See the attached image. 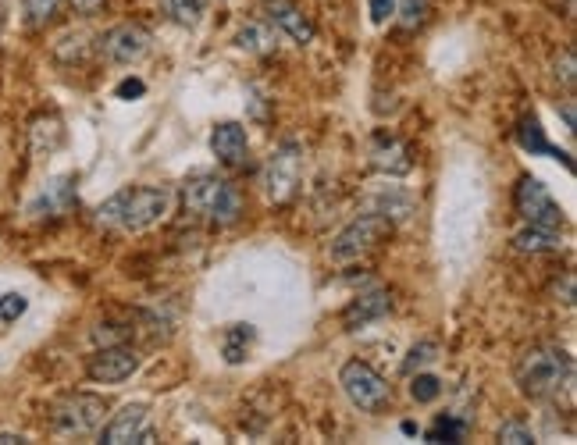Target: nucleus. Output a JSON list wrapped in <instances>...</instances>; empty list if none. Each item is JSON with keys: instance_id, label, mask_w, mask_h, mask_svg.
<instances>
[{"instance_id": "35", "label": "nucleus", "mask_w": 577, "mask_h": 445, "mask_svg": "<svg viewBox=\"0 0 577 445\" xmlns=\"http://www.w3.org/2000/svg\"><path fill=\"white\" fill-rule=\"evenodd\" d=\"M553 296H556V303H563V307H574V275H563V289L560 285H553Z\"/></svg>"}, {"instance_id": "31", "label": "nucleus", "mask_w": 577, "mask_h": 445, "mask_svg": "<svg viewBox=\"0 0 577 445\" xmlns=\"http://www.w3.org/2000/svg\"><path fill=\"white\" fill-rule=\"evenodd\" d=\"M499 442H510V445H535V431L528 428L524 421H503L499 424Z\"/></svg>"}, {"instance_id": "6", "label": "nucleus", "mask_w": 577, "mask_h": 445, "mask_svg": "<svg viewBox=\"0 0 577 445\" xmlns=\"http://www.w3.org/2000/svg\"><path fill=\"white\" fill-rule=\"evenodd\" d=\"M303 178V146L296 139H285L271 150L268 164H264V196L271 203H289L300 189Z\"/></svg>"}, {"instance_id": "14", "label": "nucleus", "mask_w": 577, "mask_h": 445, "mask_svg": "<svg viewBox=\"0 0 577 445\" xmlns=\"http://www.w3.org/2000/svg\"><path fill=\"white\" fill-rule=\"evenodd\" d=\"M75 203V178L72 175H57L50 178L47 186L36 193V200L29 203V218H61V214L72 211Z\"/></svg>"}, {"instance_id": "29", "label": "nucleus", "mask_w": 577, "mask_h": 445, "mask_svg": "<svg viewBox=\"0 0 577 445\" xmlns=\"http://www.w3.org/2000/svg\"><path fill=\"white\" fill-rule=\"evenodd\" d=\"M431 11V0H396V15L403 29H421L424 18Z\"/></svg>"}, {"instance_id": "21", "label": "nucleus", "mask_w": 577, "mask_h": 445, "mask_svg": "<svg viewBox=\"0 0 577 445\" xmlns=\"http://www.w3.org/2000/svg\"><path fill=\"white\" fill-rule=\"evenodd\" d=\"M204 4L207 0H157V8L179 25H196L200 15H204Z\"/></svg>"}, {"instance_id": "13", "label": "nucleus", "mask_w": 577, "mask_h": 445, "mask_svg": "<svg viewBox=\"0 0 577 445\" xmlns=\"http://www.w3.org/2000/svg\"><path fill=\"white\" fill-rule=\"evenodd\" d=\"M371 168L382 171V175H389V178L410 175V168H414V154H410V146L403 143V139L378 132V136L371 139Z\"/></svg>"}, {"instance_id": "22", "label": "nucleus", "mask_w": 577, "mask_h": 445, "mask_svg": "<svg viewBox=\"0 0 577 445\" xmlns=\"http://www.w3.org/2000/svg\"><path fill=\"white\" fill-rule=\"evenodd\" d=\"M29 136H33V154H50L61 143V122L57 118H36Z\"/></svg>"}, {"instance_id": "39", "label": "nucleus", "mask_w": 577, "mask_h": 445, "mask_svg": "<svg viewBox=\"0 0 577 445\" xmlns=\"http://www.w3.org/2000/svg\"><path fill=\"white\" fill-rule=\"evenodd\" d=\"M0 29H4V22H0Z\"/></svg>"}, {"instance_id": "26", "label": "nucleus", "mask_w": 577, "mask_h": 445, "mask_svg": "<svg viewBox=\"0 0 577 445\" xmlns=\"http://www.w3.org/2000/svg\"><path fill=\"white\" fill-rule=\"evenodd\" d=\"M553 79L560 82L567 93H574L577 86V57H574V47L560 50V54L553 57Z\"/></svg>"}, {"instance_id": "20", "label": "nucleus", "mask_w": 577, "mask_h": 445, "mask_svg": "<svg viewBox=\"0 0 577 445\" xmlns=\"http://www.w3.org/2000/svg\"><path fill=\"white\" fill-rule=\"evenodd\" d=\"M236 43H239V50H250V54H268V50H275V36H271L268 25H261V22L243 25Z\"/></svg>"}, {"instance_id": "32", "label": "nucleus", "mask_w": 577, "mask_h": 445, "mask_svg": "<svg viewBox=\"0 0 577 445\" xmlns=\"http://www.w3.org/2000/svg\"><path fill=\"white\" fill-rule=\"evenodd\" d=\"M25 310H29V300H25L22 292H4V296H0V321L4 324L18 321Z\"/></svg>"}, {"instance_id": "16", "label": "nucleus", "mask_w": 577, "mask_h": 445, "mask_svg": "<svg viewBox=\"0 0 577 445\" xmlns=\"http://www.w3.org/2000/svg\"><path fill=\"white\" fill-rule=\"evenodd\" d=\"M517 143H521V150H528L531 157H556V161H563L570 171H574V161L563 154L560 146L549 143V136H545L542 122H538L535 114H524L521 122H517Z\"/></svg>"}, {"instance_id": "30", "label": "nucleus", "mask_w": 577, "mask_h": 445, "mask_svg": "<svg viewBox=\"0 0 577 445\" xmlns=\"http://www.w3.org/2000/svg\"><path fill=\"white\" fill-rule=\"evenodd\" d=\"M467 428L464 421H456V417H439L435 428L428 431V442H464Z\"/></svg>"}, {"instance_id": "7", "label": "nucleus", "mask_w": 577, "mask_h": 445, "mask_svg": "<svg viewBox=\"0 0 577 445\" xmlns=\"http://www.w3.org/2000/svg\"><path fill=\"white\" fill-rule=\"evenodd\" d=\"M339 385H342V392H346V399L364 413H382V410H389V403H392L389 381L374 371L371 364H364V360L342 364Z\"/></svg>"}, {"instance_id": "8", "label": "nucleus", "mask_w": 577, "mask_h": 445, "mask_svg": "<svg viewBox=\"0 0 577 445\" xmlns=\"http://www.w3.org/2000/svg\"><path fill=\"white\" fill-rule=\"evenodd\" d=\"M513 207L521 214L524 225H542V228H563L567 218H563V207L553 200V193L531 175L517 178V189H513Z\"/></svg>"}, {"instance_id": "1", "label": "nucleus", "mask_w": 577, "mask_h": 445, "mask_svg": "<svg viewBox=\"0 0 577 445\" xmlns=\"http://www.w3.org/2000/svg\"><path fill=\"white\" fill-rule=\"evenodd\" d=\"M513 378H517V389L531 403H545V399H556L560 392L570 389L574 381V360L563 346L553 342H538V346L524 349L517 356V367H513Z\"/></svg>"}, {"instance_id": "36", "label": "nucleus", "mask_w": 577, "mask_h": 445, "mask_svg": "<svg viewBox=\"0 0 577 445\" xmlns=\"http://www.w3.org/2000/svg\"><path fill=\"white\" fill-rule=\"evenodd\" d=\"M68 4H72V11H75V15L90 18V15H97V11H104V4H107V0H68Z\"/></svg>"}, {"instance_id": "4", "label": "nucleus", "mask_w": 577, "mask_h": 445, "mask_svg": "<svg viewBox=\"0 0 577 445\" xmlns=\"http://www.w3.org/2000/svg\"><path fill=\"white\" fill-rule=\"evenodd\" d=\"M107 417L104 396H93V392H72V396L57 399L50 406V431L57 438H86L93 431H100Z\"/></svg>"}, {"instance_id": "37", "label": "nucleus", "mask_w": 577, "mask_h": 445, "mask_svg": "<svg viewBox=\"0 0 577 445\" xmlns=\"http://www.w3.org/2000/svg\"><path fill=\"white\" fill-rule=\"evenodd\" d=\"M29 438L25 435H15V431H0V445H25Z\"/></svg>"}, {"instance_id": "33", "label": "nucleus", "mask_w": 577, "mask_h": 445, "mask_svg": "<svg viewBox=\"0 0 577 445\" xmlns=\"http://www.w3.org/2000/svg\"><path fill=\"white\" fill-rule=\"evenodd\" d=\"M367 8H371L374 25H385L392 15H396V0H367Z\"/></svg>"}, {"instance_id": "38", "label": "nucleus", "mask_w": 577, "mask_h": 445, "mask_svg": "<svg viewBox=\"0 0 577 445\" xmlns=\"http://www.w3.org/2000/svg\"><path fill=\"white\" fill-rule=\"evenodd\" d=\"M560 114H563V125H567V132H574V100H567Z\"/></svg>"}, {"instance_id": "11", "label": "nucleus", "mask_w": 577, "mask_h": 445, "mask_svg": "<svg viewBox=\"0 0 577 445\" xmlns=\"http://www.w3.org/2000/svg\"><path fill=\"white\" fill-rule=\"evenodd\" d=\"M150 43L154 40H150V33L143 25L122 22L100 36V54H104L111 65H136V61H143V57L150 54Z\"/></svg>"}, {"instance_id": "5", "label": "nucleus", "mask_w": 577, "mask_h": 445, "mask_svg": "<svg viewBox=\"0 0 577 445\" xmlns=\"http://www.w3.org/2000/svg\"><path fill=\"white\" fill-rule=\"evenodd\" d=\"M389 235H392L389 218H382V214H374V211L360 214V218H353L350 225L342 228V232L332 239L328 257H332L335 264H353V260H360V257H367V253L378 250Z\"/></svg>"}, {"instance_id": "10", "label": "nucleus", "mask_w": 577, "mask_h": 445, "mask_svg": "<svg viewBox=\"0 0 577 445\" xmlns=\"http://www.w3.org/2000/svg\"><path fill=\"white\" fill-rule=\"evenodd\" d=\"M139 371V353L129 342H114V346H100L97 353L86 360V378L97 385H118V381L132 378Z\"/></svg>"}, {"instance_id": "28", "label": "nucleus", "mask_w": 577, "mask_h": 445, "mask_svg": "<svg viewBox=\"0 0 577 445\" xmlns=\"http://www.w3.org/2000/svg\"><path fill=\"white\" fill-rule=\"evenodd\" d=\"M57 8H61V0H22L25 25H29V29H40V25H47L50 18L57 15Z\"/></svg>"}, {"instance_id": "19", "label": "nucleus", "mask_w": 577, "mask_h": 445, "mask_svg": "<svg viewBox=\"0 0 577 445\" xmlns=\"http://www.w3.org/2000/svg\"><path fill=\"white\" fill-rule=\"evenodd\" d=\"M253 339H257V332H253V324H232L225 332V342H221V353H225L228 364H243L246 353H250Z\"/></svg>"}, {"instance_id": "18", "label": "nucleus", "mask_w": 577, "mask_h": 445, "mask_svg": "<svg viewBox=\"0 0 577 445\" xmlns=\"http://www.w3.org/2000/svg\"><path fill=\"white\" fill-rule=\"evenodd\" d=\"M271 22L282 29L289 40H296V43H310L317 36V29H314V22H310L307 15H303L300 8H293V4H285V0H275L271 4Z\"/></svg>"}, {"instance_id": "12", "label": "nucleus", "mask_w": 577, "mask_h": 445, "mask_svg": "<svg viewBox=\"0 0 577 445\" xmlns=\"http://www.w3.org/2000/svg\"><path fill=\"white\" fill-rule=\"evenodd\" d=\"M389 310H392L389 289H367V292H360L357 300L346 303V310H342L339 321L346 332H360V328H367V324L382 321Z\"/></svg>"}, {"instance_id": "17", "label": "nucleus", "mask_w": 577, "mask_h": 445, "mask_svg": "<svg viewBox=\"0 0 577 445\" xmlns=\"http://www.w3.org/2000/svg\"><path fill=\"white\" fill-rule=\"evenodd\" d=\"M513 250L517 253H531V257H538V253H560L563 250V235L560 228H542V225H524L513 232Z\"/></svg>"}, {"instance_id": "27", "label": "nucleus", "mask_w": 577, "mask_h": 445, "mask_svg": "<svg viewBox=\"0 0 577 445\" xmlns=\"http://www.w3.org/2000/svg\"><path fill=\"white\" fill-rule=\"evenodd\" d=\"M410 396H414V403H435L442 396V381L424 371L410 374Z\"/></svg>"}, {"instance_id": "15", "label": "nucleus", "mask_w": 577, "mask_h": 445, "mask_svg": "<svg viewBox=\"0 0 577 445\" xmlns=\"http://www.w3.org/2000/svg\"><path fill=\"white\" fill-rule=\"evenodd\" d=\"M211 150L225 168H243L250 157V136L239 122H221L211 132Z\"/></svg>"}, {"instance_id": "3", "label": "nucleus", "mask_w": 577, "mask_h": 445, "mask_svg": "<svg viewBox=\"0 0 577 445\" xmlns=\"http://www.w3.org/2000/svg\"><path fill=\"white\" fill-rule=\"evenodd\" d=\"M182 203H186V214H196V218H204L214 228H228L243 218V196H239V189L228 178L207 175V171L193 175L182 186Z\"/></svg>"}, {"instance_id": "25", "label": "nucleus", "mask_w": 577, "mask_h": 445, "mask_svg": "<svg viewBox=\"0 0 577 445\" xmlns=\"http://www.w3.org/2000/svg\"><path fill=\"white\" fill-rule=\"evenodd\" d=\"M86 40H90V36L86 33H68V36H61V40H57V47H54V54H57V61H65V65H79L82 57H86Z\"/></svg>"}, {"instance_id": "24", "label": "nucleus", "mask_w": 577, "mask_h": 445, "mask_svg": "<svg viewBox=\"0 0 577 445\" xmlns=\"http://www.w3.org/2000/svg\"><path fill=\"white\" fill-rule=\"evenodd\" d=\"M410 211H414V203H410V196H403V193H385V196H378V207H374V214H382V218H389L392 225L396 221H403V218H410Z\"/></svg>"}, {"instance_id": "34", "label": "nucleus", "mask_w": 577, "mask_h": 445, "mask_svg": "<svg viewBox=\"0 0 577 445\" xmlns=\"http://www.w3.org/2000/svg\"><path fill=\"white\" fill-rule=\"evenodd\" d=\"M114 93H118V100H136V97L147 93V82H143V79H125L122 86L114 89Z\"/></svg>"}, {"instance_id": "23", "label": "nucleus", "mask_w": 577, "mask_h": 445, "mask_svg": "<svg viewBox=\"0 0 577 445\" xmlns=\"http://www.w3.org/2000/svg\"><path fill=\"white\" fill-rule=\"evenodd\" d=\"M435 360H439V342H435V339H424V342H417V346L410 349L407 360H403V367H399V371H403V374L410 378V374L424 371V367L435 364Z\"/></svg>"}, {"instance_id": "9", "label": "nucleus", "mask_w": 577, "mask_h": 445, "mask_svg": "<svg viewBox=\"0 0 577 445\" xmlns=\"http://www.w3.org/2000/svg\"><path fill=\"white\" fill-rule=\"evenodd\" d=\"M100 442L104 445H150L157 442L154 428H150V410L143 403H129L114 413L111 421L100 424Z\"/></svg>"}, {"instance_id": "2", "label": "nucleus", "mask_w": 577, "mask_h": 445, "mask_svg": "<svg viewBox=\"0 0 577 445\" xmlns=\"http://www.w3.org/2000/svg\"><path fill=\"white\" fill-rule=\"evenodd\" d=\"M171 196L168 189L157 186H129L122 193H114L97 207V221L104 228H122V232H147L150 225L168 214Z\"/></svg>"}]
</instances>
